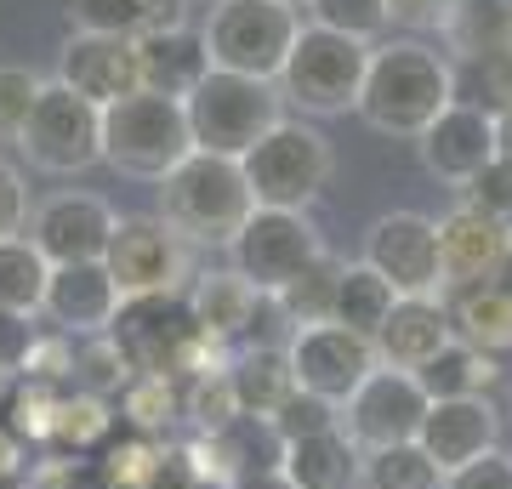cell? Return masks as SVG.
<instances>
[{"label":"cell","instance_id":"cell-1","mask_svg":"<svg viewBox=\"0 0 512 489\" xmlns=\"http://www.w3.org/2000/svg\"><path fill=\"white\" fill-rule=\"evenodd\" d=\"M450 103H456V63L439 46H427L416 35L370 46L365 91H359V109H353L370 131L416 143Z\"/></svg>","mask_w":512,"mask_h":489},{"label":"cell","instance_id":"cell-2","mask_svg":"<svg viewBox=\"0 0 512 489\" xmlns=\"http://www.w3.org/2000/svg\"><path fill=\"white\" fill-rule=\"evenodd\" d=\"M109 342L120 347L131 376L188 381V376H205V370L228 364V353L211 347L205 330L194 325L188 296H126L109 325Z\"/></svg>","mask_w":512,"mask_h":489},{"label":"cell","instance_id":"cell-3","mask_svg":"<svg viewBox=\"0 0 512 489\" xmlns=\"http://www.w3.org/2000/svg\"><path fill=\"white\" fill-rule=\"evenodd\" d=\"M251 211H256V200H251V182H245V165L194 148L160 182V211L154 217L165 228H177L188 245H222L228 251Z\"/></svg>","mask_w":512,"mask_h":489},{"label":"cell","instance_id":"cell-4","mask_svg":"<svg viewBox=\"0 0 512 489\" xmlns=\"http://www.w3.org/2000/svg\"><path fill=\"white\" fill-rule=\"evenodd\" d=\"M194 154L188 109L160 91H131L103 109V165L137 182H165Z\"/></svg>","mask_w":512,"mask_h":489},{"label":"cell","instance_id":"cell-5","mask_svg":"<svg viewBox=\"0 0 512 489\" xmlns=\"http://www.w3.org/2000/svg\"><path fill=\"white\" fill-rule=\"evenodd\" d=\"M188 131L200 154H222V160H245L268 131L285 120V97L274 80H251V74L211 69L200 86L183 97Z\"/></svg>","mask_w":512,"mask_h":489},{"label":"cell","instance_id":"cell-6","mask_svg":"<svg viewBox=\"0 0 512 489\" xmlns=\"http://www.w3.org/2000/svg\"><path fill=\"white\" fill-rule=\"evenodd\" d=\"M365 69H370V46L348 35H330L319 23H302L285 69H279V97L291 109L313 114V120H336V114L359 109V91H365Z\"/></svg>","mask_w":512,"mask_h":489},{"label":"cell","instance_id":"cell-7","mask_svg":"<svg viewBox=\"0 0 512 489\" xmlns=\"http://www.w3.org/2000/svg\"><path fill=\"white\" fill-rule=\"evenodd\" d=\"M296 35H302V12L279 0H217L200 29L211 69L251 74V80H279Z\"/></svg>","mask_w":512,"mask_h":489},{"label":"cell","instance_id":"cell-8","mask_svg":"<svg viewBox=\"0 0 512 489\" xmlns=\"http://www.w3.org/2000/svg\"><path fill=\"white\" fill-rule=\"evenodd\" d=\"M245 182H251V200L268 205V211H308L330 182V137L313 120H279L262 143L245 154Z\"/></svg>","mask_w":512,"mask_h":489},{"label":"cell","instance_id":"cell-9","mask_svg":"<svg viewBox=\"0 0 512 489\" xmlns=\"http://www.w3.org/2000/svg\"><path fill=\"white\" fill-rule=\"evenodd\" d=\"M23 160L46 171V177H80L103 160V109L86 103L80 91H69L63 80H46L35 97V109L23 120L18 143H12Z\"/></svg>","mask_w":512,"mask_h":489},{"label":"cell","instance_id":"cell-10","mask_svg":"<svg viewBox=\"0 0 512 489\" xmlns=\"http://www.w3.org/2000/svg\"><path fill=\"white\" fill-rule=\"evenodd\" d=\"M228 256H234V273H245L262 296H279L291 279H302L325 256V234H319V222L308 211H268V205H256L245 217V228L234 234Z\"/></svg>","mask_w":512,"mask_h":489},{"label":"cell","instance_id":"cell-11","mask_svg":"<svg viewBox=\"0 0 512 489\" xmlns=\"http://www.w3.org/2000/svg\"><path fill=\"white\" fill-rule=\"evenodd\" d=\"M194 245L160 217H120L109 239L103 268L120 285V296H183L194 279Z\"/></svg>","mask_w":512,"mask_h":489},{"label":"cell","instance_id":"cell-12","mask_svg":"<svg viewBox=\"0 0 512 489\" xmlns=\"http://www.w3.org/2000/svg\"><path fill=\"white\" fill-rule=\"evenodd\" d=\"M285 359H291V376L302 393L325 404H342L365 387V376L376 370V347L365 336H353L348 325H296L291 342H285Z\"/></svg>","mask_w":512,"mask_h":489},{"label":"cell","instance_id":"cell-13","mask_svg":"<svg viewBox=\"0 0 512 489\" xmlns=\"http://www.w3.org/2000/svg\"><path fill=\"white\" fill-rule=\"evenodd\" d=\"M382 273L393 296H444V268H439V222L421 211H382L365 228V256Z\"/></svg>","mask_w":512,"mask_h":489},{"label":"cell","instance_id":"cell-14","mask_svg":"<svg viewBox=\"0 0 512 489\" xmlns=\"http://www.w3.org/2000/svg\"><path fill=\"white\" fill-rule=\"evenodd\" d=\"M427 404L433 399H427V387H421L410 370L376 364V370L365 376V387L342 404V433H348L365 455L393 450V444H416Z\"/></svg>","mask_w":512,"mask_h":489},{"label":"cell","instance_id":"cell-15","mask_svg":"<svg viewBox=\"0 0 512 489\" xmlns=\"http://www.w3.org/2000/svg\"><path fill=\"white\" fill-rule=\"evenodd\" d=\"M114 211L103 194H86V188H63V194H46V200L29 211V228L23 234L35 239V251L52 262V268H69V262H103L114 239Z\"/></svg>","mask_w":512,"mask_h":489},{"label":"cell","instance_id":"cell-16","mask_svg":"<svg viewBox=\"0 0 512 489\" xmlns=\"http://www.w3.org/2000/svg\"><path fill=\"white\" fill-rule=\"evenodd\" d=\"M416 154L427 165V177H439L444 188H467L473 177H484L501 160V114H490L484 103L456 97L433 126L416 137Z\"/></svg>","mask_w":512,"mask_h":489},{"label":"cell","instance_id":"cell-17","mask_svg":"<svg viewBox=\"0 0 512 489\" xmlns=\"http://www.w3.org/2000/svg\"><path fill=\"white\" fill-rule=\"evenodd\" d=\"M57 80L69 91H80L86 103L109 109L131 91H143V52L137 40H120V35H92V29H74L57 52Z\"/></svg>","mask_w":512,"mask_h":489},{"label":"cell","instance_id":"cell-18","mask_svg":"<svg viewBox=\"0 0 512 489\" xmlns=\"http://www.w3.org/2000/svg\"><path fill=\"white\" fill-rule=\"evenodd\" d=\"M512 245V222L478 211L461 200L450 217H439V268H444V296L467 285H495V268Z\"/></svg>","mask_w":512,"mask_h":489},{"label":"cell","instance_id":"cell-19","mask_svg":"<svg viewBox=\"0 0 512 489\" xmlns=\"http://www.w3.org/2000/svg\"><path fill=\"white\" fill-rule=\"evenodd\" d=\"M120 302H126V296H120V285L109 279L103 262H69V268H52L40 313L52 319V330L86 342V336H109Z\"/></svg>","mask_w":512,"mask_h":489},{"label":"cell","instance_id":"cell-20","mask_svg":"<svg viewBox=\"0 0 512 489\" xmlns=\"http://www.w3.org/2000/svg\"><path fill=\"white\" fill-rule=\"evenodd\" d=\"M416 444L439 461V472H456L478 455L501 450V410L490 399H433Z\"/></svg>","mask_w":512,"mask_h":489},{"label":"cell","instance_id":"cell-21","mask_svg":"<svg viewBox=\"0 0 512 489\" xmlns=\"http://www.w3.org/2000/svg\"><path fill=\"white\" fill-rule=\"evenodd\" d=\"M456 342V330H450V308H444V296H399L393 313H387V325L376 330V364L387 370H427V364L439 359L444 347Z\"/></svg>","mask_w":512,"mask_h":489},{"label":"cell","instance_id":"cell-22","mask_svg":"<svg viewBox=\"0 0 512 489\" xmlns=\"http://www.w3.org/2000/svg\"><path fill=\"white\" fill-rule=\"evenodd\" d=\"M188 308H194V325L205 330L211 347H228L239 336H251L256 319L268 313V296L234 268H217V273H194V285L183 290Z\"/></svg>","mask_w":512,"mask_h":489},{"label":"cell","instance_id":"cell-23","mask_svg":"<svg viewBox=\"0 0 512 489\" xmlns=\"http://www.w3.org/2000/svg\"><path fill=\"white\" fill-rule=\"evenodd\" d=\"M279 472L291 478V489H365V450L342 427H330V433L285 444Z\"/></svg>","mask_w":512,"mask_h":489},{"label":"cell","instance_id":"cell-24","mask_svg":"<svg viewBox=\"0 0 512 489\" xmlns=\"http://www.w3.org/2000/svg\"><path fill=\"white\" fill-rule=\"evenodd\" d=\"M444 57L467 69V63H490L512 52V0H450L439 23Z\"/></svg>","mask_w":512,"mask_h":489},{"label":"cell","instance_id":"cell-25","mask_svg":"<svg viewBox=\"0 0 512 489\" xmlns=\"http://www.w3.org/2000/svg\"><path fill=\"white\" fill-rule=\"evenodd\" d=\"M137 52H143V91H160V97H177V103L211 74V52H205L200 29H188V23L137 40Z\"/></svg>","mask_w":512,"mask_h":489},{"label":"cell","instance_id":"cell-26","mask_svg":"<svg viewBox=\"0 0 512 489\" xmlns=\"http://www.w3.org/2000/svg\"><path fill=\"white\" fill-rule=\"evenodd\" d=\"M69 23L92 29V35L148 40L160 29H183L188 0H69Z\"/></svg>","mask_w":512,"mask_h":489},{"label":"cell","instance_id":"cell-27","mask_svg":"<svg viewBox=\"0 0 512 489\" xmlns=\"http://www.w3.org/2000/svg\"><path fill=\"white\" fill-rule=\"evenodd\" d=\"M444 308H450V330H456V342L478 347V353H512V296L495 285H467V290H450L444 296Z\"/></svg>","mask_w":512,"mask_h":489},{"label":"cell","instance_id":"cell-28","mask_svg":"<svg viewBox=\"0 0 512 489\" xmlns=\"http://www.w3.org/2000/svg\"><path fill=\"white\" fill-rule=\"evenodd\" d=\"M114 433H120V410H114V399H97V393L69 387V393L57 399V421H52L46 450L69 455V461H86L92 450H109Z\"/></svg>","mask_w":512,"mask_h":489},{"label":"cell","instance_id":"cell-29","mask_svg":"<svg viewBox=\"0 0 512 489\" xmlns=\"http://www.w3.org/2000/svg\"><path fill=\"white\" fill-rule=\"evenodd\" d=\"M228 381H234V399L245 416L268 421L279 404L296 393V376H291V359L285 347H245L228 359Z\"/></svg>","mask_w":512,"mask_h":489},{"label":"cell","instance_id":"cell-30","mask_svg":"<svg viewBox=\"0 0 512 489\" xmlns=\"http://www.w3.org/2000/svg\"><path fill=\"white\" fill-rule=\"evenodd\" d=\"M393 285L370 262H342V279H336V302H330V325H348L353 336L376 342V330L387 325L393 313Z\"/></svg>","mask_w":512,"mask_h":489},{"label":"cell","instance_id":"cell-31","mask_svg":"<svg viewBox=\"0 0 512 489\" xmlns=\"http://www.w3.org/2000/svg\"><path fill=\"white\" fill-rule=\"evenodd\" d=\"M495 376H501V364L467 342H450L427 370H416V381L427 387V399H490Z\"/></svg>","mask_w":512,"mask_h":489},{"label":"cell","instance_id":"cell-32","mask_svg":"<svg viewBox=\"0 0 512 489\" xmlns=\"http://www.w3.org/2000/svg\"><path fill=\"white\" fill-rule=\"evenodd\" d=\"M114 410H120V427L148 433V438H165V427L183 416V381H171V376H131L126 387H120Z\"/></svg>","mask_w":512,"mask_h":489},{"label":"cell","instance_id":"cell-33","mask_svg":"<svg viewBox=\"0 0 512 489\" xmlns=\"http://www.w3.org/2000/svg\"><path fill=\"white\" fill-rule=\"evenodd\" d=\"M46 279H52V262L35 251V239H0V308L6 313H40L46 302Z\"/></svg>","mask_w":512,"mask_h":489},{"label":"cell","instance_id":"cell-34","mask_svg":"<svg viewBox=\"0 0 512 489\" xmlns=\"http://www.w3.org/2000/svg\"><path fill=\"white\" fill-rule=\"evenodd\" d=\"M336 279H342V262L325 251L308 273H302V279H291V285L279 290V296H268V302H274V313L291 319V330L296 325H325L330 302H336Z\"/></svg>","mask_w":512,"mask_h":489},{"label":"cell","instance_id":"cell-35","mask_svg":"<svg viewBox=\"0 0 512 489\" xmlns=\"http://www.w3.org/2000/svg\"><path fill=\"white\" fill-rule=\"evenodd\" d=\"M183 416L194 421V433L211 438V433H228L245 410L234 399V381H228V364L205 370V376H188L183 381Z\"/></svg>","mask_w":512,"mask_h":489},{"label":"cell","instance_id":"cell-36","mask_svg":"<svg viewBox=\"0 0 512 489\" xmlns=\"http://www.w3.org/2000/svg\"><path fill=\"white\" fill-rule=\"evenodd\" d=\"M365 489H444V472L421 444H393L365 455Z\"/></svg>","mask_w":512,"mask_h":489},{"label":"cell","instance_id":"cell-37","mask_svg":"<svg viewBox=\"0 0 512 489\" xmlns=\"http://www.w3.org/2000/svg\"><path fill=\"white\" fill-rule=\"evenodd\" d=\"M308 23L330 29V35H348V40H387L393 29V12H387V0H308Z\"/></svg>","mask_w":512,"mask_h":489},{"label":"cell","instance_id":"cell-38","mask_svg":"<svg viewBox=\"0 0 512 489\" xmlns=\"http://www.w3.org/2000/svg\"><path fill=\"white\" fill-rule=\"evenodd\" d=\"M131 381L126 359H120V347L109 336H86V342L74 347V387L80 393H97V399H120V387Z\"/></svg>","mask_w":512,"mask_h":489},{"label":"cell","instance_id":"cell-39","mask_svg":"<svg viewBox=\"0 0 512 489\" xmlns=\"http://www.w3.org/2000/svg\"><path fill=\"white\" fill-rule=\"evenodd\" d=\"M268 427L279 433V444H296V438H313V433H330V427H342V410L296 387L291 399H285L274 416H268Z\"/></svg>","mask_w":512,"mask_h":489},{"label":"cell","instance_id":"cell-40","mask_svg":"<svg viewBox=\"0 0 512 489\" xmlns=\"http://www.w3.org/2000/svg\"><path fill=\"white\" fill-rule=\"evenodd\" d=\"M456 97L484 103L490 114H507L512 109V52L490 57V63H467V69H456Z\"/></svg>","mask_w":512,"mask_h":489},{"label":"cell","instance_id":"cell-41","mask_svg":"<svg viewBox=\"0 0 512 489\" xmlns=\"http://www.w3.org/2000/svg\"><path fill=\"white\" fill-rule=\"evenodd\" d=\"M40 80L35 69H23V63H0V143H18L23 120H29V109H35L40 97Z\"/></svg>","mask_w":512,"mask_h":489},{"label":"cell","instance_id":"cell-42","mask_svg":"<svg viewBox=\"0 0 512 489\" xmlns=\"http://www.w3.org/2000/svg\"><path fill=\"white\" fill-rule=\"evenodd\" d=\"M40 342L35 313H6L0 308V376H23V364Z\"/></svg>","mask_w":512,"mask_h":489},{"label":"cell","instance_id":"cell-43","mask_svg":"<svg viewBox=\"0 0 512 489\" xmlns=\"http://www.w3.org/2000/svg\"><path fill=\"white\" fill-rule=\"evenodd\" d=\"M461 200L478 205V211H490V217H501V222H512V165L495 160L484 177H473L461 188Z\"/></svg>","mask_w":512,"mask_h":489},{"label":"cell","instance_id":"cell-44","mask_svg":"<svg viewBox=\"0 0 512 489\" xmlns=\"http://www.w3.org/2000/svg\"><path fill=\"white\" fill-rule=\"evenodd\" d=\"M29 182H23V171L12 160H0V239H18L23 228H29Z\"/></svg>","mask_w":512,"mask_h":489},{"label":"cell","instance_id":"cell-45","mask_svg":"<svg viewBox=\"0 0 512 489\" xmlns=\"http://www.w3.org/2000/svg\"><path fill=\"white\" fill-rule=\"evenodd\" d=\"M444 489H512V455L507 450H490L467 461V467L444 472Z\"/></svg>","mask_w":512,"mask_h":489},{"label":"cell","instance_id":"cell-46","mask_svg":"<svg viewBox=\"0 0 512 489\" xmlns=\"http://www.w3.org/2000/svg\"><path fill=\"white\" fill-rule=\"evenodd\" d=\"M35 489H109V478H103L97 461H69V455H57L52 467L35 472Z\"/></svg>","mask_w":512,"mask_h":489},{"label":"cell","instance_id":"cell-47","mask_svg":"<svg viewBox=\"0 0 512 489\" xmlns=\"http://www.w3.org/2000/svg\"><path fill=\"white\" fill-rule=\"evenodd\" d=\"M387 12H393V23H410V29H439L450 0H387Z\"/></svg>","mask_w":512,"mask_h":489},{"label":"cell","instance_id":"cell-48","mask_svg":"<svg viewBox=\"0 0 512 489\" xmlns=\"http://www.w3.org/2000/svg\"><path fill=\"white\" fill-rule=\"evenodd\" d=\"M18 467H23V444L0 427V484H18Z\"/></svg>","mask_w":512,"mask_h":489},{"label":"cell","instance_id":"cell-49","mask_svg":"<svg viewBox=\"0 0 512 489\" xmlns=\"http://www.w3.org/2000/svg\"><path fill=\"white\" fill-rule=\"evenodd\" d=\"M228 489H291V478L279 467H268V472H245V478H234Z\"/></svg>","mask_w":512,"mask_h":489},{"label":"cell","instance_id":"cell-50","mask_svg":"<svg viewBox=\"0 0 512 489\" xmlns=\"http://www.w3.org/2000/svg\"><path fill=\"white\" fill-rule=\"evenodd\" d=\"M12 393H18V376H0V427H6V410H12Z\"/></svg>","mask_w":512,"mask_h":489},{"label":"cell","instance_id":"cell-51","mask_svg":"<svg viewBox=\"0 0 512 489\" xmlns=\"http://www.w3.org/2000/svg\"><path fill=\"white\" fill-rule=\"evenodd\" d=\"M495 290H507L512 296V245H507V256H501V268H495Z\"/></svg>","mask_w":512,"mask_h":489},{"label":"cell","instance_id":"cell-52","mask_svg":"<svg viewBox=\"0 0 512 489\" xmlns=\"http://www.w3.org/2000/svg\"><path fill=\"white\" fill-rule=\"evenodd\" d=\"M501 165H512V109L501 114Z\"/></svg>","mask_w":512,"mask_h":489},{"label":"cell","instance_id":"cell-53","mask_svg":"<svg viewBox=\"0 0 512 489\" xmlns=\"http://www.w3.org/2000/svg\"><path fill=\"white\" fill-rule=\"evenodd\" d=\"M279 6H291V12H308V0H279Z\"/></svg>","mask_w":512,"mask_h":489},{"label":"cell","instance_id":"cell-54","mask_svg":"<svg viewBox=\"0 0 512 489\" xmlns=\"http://www.w3.org/2000/svg\"><path fill=\"white\" fill-rule=\"evenodd\" d=\"M0 489H35V484H0Z\"/></svg>","mask_w":512,"mask_h":489},{"label":"cell","instance_id":"cell-55","mask_svg":"<svg viewBox=\"0 0 512 489\" xmlns=\"http://www.w3.org/2000/svg\"><path fill=\"white\" fill-rule=\"evenodd\" d=\"M205 6H217V0H205Z\"/></svg>","mask_w":512,"mask_h":489}]
</instances>
